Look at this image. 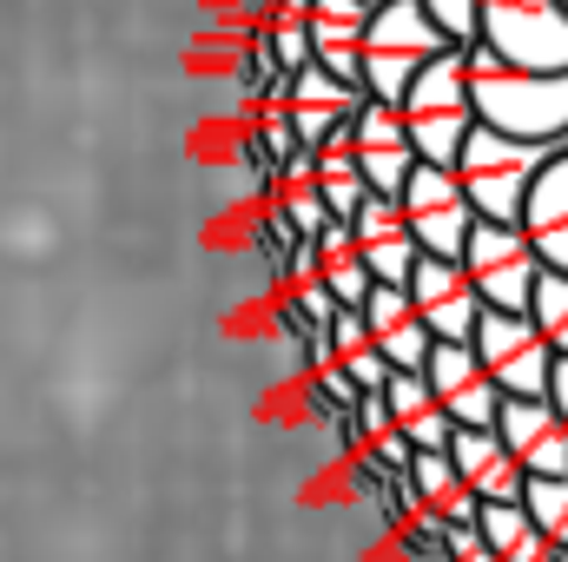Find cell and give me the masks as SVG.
Returning a JSON list of instances; mask_svg holds the SVG:
<instances>
[{
  "label": "cell",
  "instance_id": "17",
  "mask_svg": "<svg viewBox=\"0 0 568 562\" xmlns=\"http://www.w3.org/2000/svg\"><path fill=\"white\" fill-rule=\"evenodd\" d=\"M523 232H529L542 272H568V152H556V159L542 165V179L529 185Z\"/></svg>",
  "mask_w": 568,
  "mask_h": 562
},
{
  "label": "cell",
  "instance_id": "14",
  "mask_svg": "<svg viewBox=\"0 0 568 562\" xmlns=\"http://www.w3.org/2000/svg\"><path fill=\"white\" fill-rule=\"evenodd\" d=\"M449 463H456V476H463V490L476 503H523V490H529L523 463L509 456V443L496 430H456L449 436Z\"/></svg>",
  "mask_w": 568,
  "mask_h": 562
},
{
  "label": "cell",
  "instance_id": "6",
  "mask_svg": "<svg viewBox=\"0 0 568 562\" xmlns=\"http://www.w3.org/2000/svg\"><path fill=\"white\" fill-rule=\"evenodd\" d=\"M469 344H476V358H483V371L496 378L503 398H549V378H556L562 358L549 351V338L536 331L529 311H483Z\"/></svg>",
  "mask_w": 568,
  "mask_h": 562
},
{
  "label": "cell",
  "instance_id": "7",
  "mask_svg": "<svg viewBox=\"0 0 568 562\" xmlns=\"http://www.w3.org/2000/svg\"><path fill=\"white\" fill-rule=\"evenodd\" d=\"M463 272L476 284V298L489 311H529L536 284H542V259L529 245L523 225H496V219H476L469 232V252H463Z\"/></svg>",
  "mask_w": 568,
  "mask_h": 562
},
{
  "label": "cell",
  "instance_id": "11",
  "mask_svg": "<svg viewBox=\"0 0 568 562\" xmlns=\"http://www.w3.org/2000/svg\"><path fill=\"white\" fill-rule=\"evenodd\" d=\"M429 391H436V404L449 411L456 430H496L503 418V391H496V378L483 371V358H476V344H436L424 364Z\"/></svg>",
  "mask_w": 568,
  "mask_h": 562
},
{
  "label": "cell",
  "instance_id": "5",
  "mask_svg": "<svg viewBox=\"0 0 568 562\" xmlns=\"http://www.w3.org/2000/svg\"><path fill=\"white\" fill-rule=\"evenodd\" d=\"M476 47L529 73H568V7L562 0H483Z\"/></svg>",
  "mask_w": 568,
  "mask_h": 562
},
{
  "label": "cell",
  "instance_id": "16",
  "mask_svg": "<svg viewBox=\"0 0 568 562\" xmlns=\"http://www.w3.org/2000/svg\"><path fill=\"white\" fill-rule=\"evenodd\" d=\"M364 324H371L377 351L390 358V371H424L429 351H436V338H429V324L417 318V304H410L404 284H377L371 304H364Z\"/></svg>",
  "mask_w": 568,
  "mask_h": 562
},
{
  "label": "cell",
  "instance_id": "22",
  "mask_svg": "<svg viewBox=\"0 0 568 562\" xmlns=\"http://www.w3.org/2000/svg\"><path fill=\"white\" fill-rule=\"evenodd\" d=\"M317 192H324V205H331V219H337V225H351V219L364 212L371 185H364V172H357L351 140H337V145H324V152H317Z\"/></svg>",
  "mask_w": 568,
  "mask_h": 562
},
{
  "label": "cell",
  "instance_id": "15",
  "mask_svg": "<svg viewBox=\"0 0 568 562\" xmlns=\"http://www.w3.org/2000/svg\"><path fill=\"white\" fill-rule=\"evenodd\" d=\"M351 232H357V252H364V265H371V279L377 284H410L417 272V239H410V225H404V205L397 199H364V212L351 219Z\"/></svg>",
  "mask_w": 568,
  "mask_h": 562
},
{
  "label": "cell",
  "instance_id": "10",
  "mask_svg": "<svg viewBox=\"0 0 568 562\" xmlns=\"http://www.w3.org/2000/svg\"><path fill=\"white\" fill-rule=\"evenodd\" d=\"M351 152H357V172L377 199H404V185L417 172V145H410V127H404L397 107L364 100L357 120H351Z\"/></svg>",
  "mask_w": 568,
  "mask_h": 562
},
{
  "label": "cell",
  "instance_id": "28",
  "mask_svg": "<svg viewBox=\"0 0 568 562\" xmlns=\"http://www.w3.org/2000/svg\"><path fill=\"white\" fill-rule=\"evenodd\" d=\"M562 7H568V0H562Z\"/></svg>",
  "mask_w": 568,
  "mask_h": 562
},
{
  "label": "cell",
  "instance_id": "18",
  "mask_svg": "<svg viewBox=\"0 0 568 562\" xmlns=\"http://www.w3.org/2000/svg\"><path fill=\"white\" fill-rule=\"evenodd\" d=\"M384 404H390V423L404 430L410 450H449L456 423H449V411L436 404V391H429L424 371H397V378L384 384Z\"/></svg>",
  "mask_w": 568,
  "mask_h": 562
},
{
  "label": "cell",
  "instance_id": "8",
  "mask_svg": "<svg viewBox=\"0 0 568 562\" xmlns=\"http://www.w3.org/2000/svg\"><path fill=\"white\" fill-rule=\"evenodd\" d=\"M397 205H404V225H410V239H417L424 259H463L469 252L476 205H469L456 165H424L417 159V172H410V185H404Z\"/></svg>",
  "mask_w": 568,
  "mask_h": 562
},
{
  "label": "cell",
  "instance_id": "12",
  "mask_svg": "<svg viewBox=\"0 0 568 562\" xmlns=\"http://www.w3.org/2000/svg\"><path fill=\"white\" fill-rule=\"evenodd\" d=\"M496 436L523 463V476H568V423L549 398H503Z\"/></svg>",
  "mask_w": 568,
  "mask_h": 562
},
{
  "label": "cell",
  "instance_id": "9",
  "mask_svg": "<svg viewBox=\"0 0 568 562\" xmlns=\"http://www.w3.org/2000/svg\"><path fill=\"white\" fill-rule=\"evenodd\" d=\"M410 304H417V318L429 324V338L436 344H469L476 338V324H483V298H476V284L463 272V259H417V272H410Z\"/></svg>",
  "mask_w": 568,
  "mask_h": 562
},
{
  "label": "cell",
  "instance_id": "23",
  "mask_svg": "<svg viewBox=\"0 0 568 562\" xmlns=\"http://www.w3.org/2000/svg\"><path fill=\"white\" fill-rule=\"evenodd\" d=\"M523 510L536 516V530L549 536V550H556V556H568V476H529Z\"/></svg>",
  "mask_w": 568,
  "mask_h": 562
},
{
  "label": "cell",
  "instance_id": "13",
  "mask_svg": "<svg viewBox=\"0 0 568 562\" xmlns=\"http://www.w3.org/2000/svg\"><path fill=\"white\" fill-rule=\"evenodd\" d=\"M377 0H311V60L364 93V33Z\"/></svg>",
  "mask_w": 568,
  "mask_h": 562
},
{
  "label": "cell",
  "instance_id": "19",
  "mask_svg": "<svg viewBox=\"0 0 568 562\" xmlns=\"http://www.w3.org/2000/svg\"><path fill=\"white\" fill-rule=\"evenodd\" d=\"M404 483H410L417 510H429L443 530H456V523H476V516H483V503L463 490V476H456L449 450H417V456H410V470H404Z\"/></svg>",
  "mask_w": 568,
  "mask_h": 562
},
{
  "label": "cell",
  "instance_id": "27",
  "mask_svg": "<svg viewBox=\"0 0 568 562\" xmlns=\"http://www.w3.org/2000/svg\"><path fill=\"white\" fill-rule=\"evenodd\" d=\"M556 562H568V556H556Z\"/></svg>",
  "mask_w": 568,
  "mask_h": 562
},
{
  "label": "cell",
  "instance_id": "25",
  "mask_svg": "<svg viewBox=\"0 0 568 562\" xmlns=\"http://www.w3.org/2000/svg\"><path fill=\"white\" fill-rule=\"evenodd\" d=\"M424 7H429V20L449 33V47L469 53V47L483 40V0H424Z\"/></svg>",
  "mask_w": 568,
  "mask_h": 562
},
{
  "label": "cell",
  "instance_id": "4",
  "mask_svg": "<svg viewBox=\"0 0 568 562\" xmlns=\"http://www.w3.org/2000/svg\"><path fill=\"white\" fill-rule=\"evenodd\" d=\"M556 152L549 145H529V140H509L496 127H476L463 159H456V179L476 205V219H496V225H523V205H529V185L542 179Z\"/></svg>",
  "mask_w": 568,
  "mask_h": 562
},
{
  "label": "cell",
  "instance_id": "1",
  "mask_svg": "<svg viewBox=\"0 0 568 562\" xmlns=\"http://www.w3.org/2000/svg\"><path fill=\"white\" fill-rule=\"evenodd\" d=\"M469 100H476V127L568 152V73H529L496 60L489 47H469Z\"/></svg>",
  "mask_w": 568,
  "mask_h": 562
},
{
  "label": "cell",
  "instance_id": "3",
  "mask_svg": "<svg viewBox=\"0 0 568 562\" xmlns=\"http://www.w3.org/2000/svg\"><path fill=\"white\" fill-rule=\"evenodd\" d=\"M404 127H410V145L424 165H456L463 145L476 133V100H469V53L449 47L443 60H429L417 73V87L404 93Z\"/></svg>",
  "mask_w": 568,
  "mask_h": 562
},
{
  "label": "cell",
  "instance_id": "2",
  "mask_svg": "<svg viewBox=\"0 0 568 562\" xmlns=\"http://www.w3.org/2000/svg\"><path fill=\"white\" fill-rule=\"evenodd\" d=\"M443 53H449V33L429 20L424 0H377L371 33H364V100L404 107L417 73Z\"/></svg>",
  "mask_w": 568,
  "mask_h": 562
},
{
  "label": "cell",
  "instance_id": "24",
  "mask_svg": "<svg viewBox=\"0 0 568 562\" xmlns=\"http://www.w3.org/2000/svg\"><path fill=\"white\" fill-rule=\"evenodd\" d=\"M529 318H536V331L549 338V351L568 358V272H542L536 298H529Z\"/></svg>",
  "mask_w": 568,
  "mask_h": 562
},
{
  "label": "cell",
  "instance_id": "26",
  "mask_svg": "<svg viewBox=\"0 0 568 562\" xmlns=\"http://www.w3.org/2000/svg\"><path fill=\"white\" fill-rule=\"evenodd\" d=\"M549 404L562 411V423H568V358L556 364V378H549Z\"/></svg>",
  "mask_w": 568,
  "mask_h": 562
},
{
  "label": "cell",
  "instance_id": "21",
  "mask_svg": "<svg viewBox=\"0 0 568 562\" xmlns=\"http://www.w3.org/2000/svg\"><path fill=\"white\" fill-rule=\"evenodd\" d=\"M476 530H483V543L496 550V562H556L549 536L536 530V516H529L523 503H483Z\"/></svg>",
  "mask_w": 568,
  "mask_h": 562
},
{
  "label": "cell",
  "instance_id": "20",
  "mask_svg": "<svg viewBox=\"0 0 568 562\" xmlns=\"http://www.w3.org/2000/svg\"><path fill=\"white\" fill-rule=\"evenodd\" d=\"M311 284H324V291L337 298V311H364V304H371L377 279H371V265H364L351 225H324V232H317V279Z\"/></svg>",
  "mask_w": 568,
  "mask_h": 562
}]
</instances>
